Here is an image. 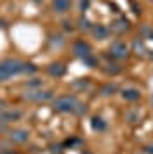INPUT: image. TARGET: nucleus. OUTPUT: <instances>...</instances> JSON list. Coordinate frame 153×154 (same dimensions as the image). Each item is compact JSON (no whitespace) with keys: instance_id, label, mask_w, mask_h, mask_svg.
<instances>
[{"instance_id":"5","label":"nucleus","mask_w":153,"mask_h":154,"mask_svg":"<svg viewBox=\"0 0 153 154\" xmlns=\"http://www.w3.org/2000/svg\"><path fill=\"white\" fill-rule=\"evenodd\" d=\"M108 54H110V57L115 59V61H124V59L129 57L131 50H129V45H127L124 40H115V42L110 45Z\"/></svg>"},{"instance_id":"2","label":"nucleus","mask_w":153,"mask_h":154,"mask_svg":"<svg viewBox=\"0 0 153 154\" xmlns=\"http://www.w3.org/2000/svg\"><path fill=\"white\" fill-rule=\"evenodd\" d=\"M52 109L56 112H64V114H76L82 116L87 111V107L82 100H78L75 95H61L52 100Z\"/></svg>"},{"instance_id":"14","label":"nucleus","mask_w":153,"mask_h":154,"mask_svg":"<svg viewBox=\"0 0 153 154\" xmlns=\"http://www.w3.org/2000/svg\"><path fill=\"white\" fill-rule=\"evenodd\" d=\"M115 92H118V88L115 85H104L101 94H103V95H111V94H115Z\"/></svg>"},{"instance_id":"12","label":"nucleus","mask_w":153,"mask_h":154,"mask_svg":"<svg viewBox=\"0 0 153 154\" xmlns=\"http://www.w3.org/2000/svg\"><path fill=\"white\" fill-rule=\"evenodd\" d=\"M120 94H122V97H124L125 100H129V102H136V100H139V97H141V94H139L138 88H124Z\"/></svg>"},{"instance_id":"19","label":"nucleus","mask_w":153,"mask_h":154,"mask_svg":"<svg viewBox=\"0 0 153 154\" xmlns=\"http://www.w3.org/2000/svg\"><path fill=\"white\" fill-rule=\"evenodd\" d=\"M38 154H52L50 151H44V152H38Z\"/></svg>"},{"instance_id":"10","label":"nucleus","mask_w":153,"mask_h":154,"mask_svg":"<svg viewBox=\"0 0 153 154\" xmlns=\"http://www.w3.org/2000/svg\"><path fill=\"white\" fill-rule=\"evenodd\" d=\"M71 9V0H52V11L56 14H66Z\"/></svg>"},{"instance_id":"18","label":"nucleus","mask_w":153,"mask_h":154,"mask_svg":"<svg viewBox=\"0 0 153 154\" xmlns=\"http://www.w3.org/2000/svg\"><path fill=\"white\" fill-rule=\"evenodd\" d=\"M145 152H146V154H153V146H148V147L145 149Z\"/></svg>"},{"instance_id":"9","label":"nucleus","mask_w":153,"mask_h":154,"mask_svg":"<svg viewBox=\"0 0 153 154\" xmlns=\"http://www.w3.org/2000/svg\"><path fill=\"white\" fill-rule=\"evenodd\" d=\"M129 28H131V24H129V23H127V19H124V17L115 19V21H113L110 26H108L110 33H113V35H124V33H125Z\"/></svg>"},{"instance_id":"6","label":"nucleus","mask_w":153,"mask_h":154,"mask_svg":"<svg viewBox=\"0 0 153 154\" xmlns=\"http://www.w3.org/2000/svg\"><path fill=\"white\" fill-rule=\"evenodd\" d=\"M5 137L12 144H26L28 140H30V132L24 130V128H9L5 132Z\"/></svg>"},{"instance_id":"3","label":"nucleus","mask_w":153,"mask_h":154,"mask_svg":"<svg viewBox=\"0 0 153 154\" xmlns=\"http://www.w3.org/2000/svg\"><path fill=\"white\" fill-rule=\"evenodd\" d=\"M21 97L24 99V100H28V102L44 104V102H50V100H54V90H50V88H42V87L28 88L26 92H23Z\"/></svg>"},{"instance_id":"1","label":"nucleus","mask_w":153,"mask_h":154,"mask_svg":"<svg viewBox=\"0 0 153 154\" xmlns=\"http://www.w3.org/2000/svg\"><path fill=\"white\" fill-rule=\"evenodd\" d=\"M35 71H37V66L24 63L21 59H16V57L4 59V61H0V83L12 80L18 75H30Z\"/></svg>"},{"instance_id":"11","label":"nucleus","mask_w":153,"mask_h":154,"mask_svg":"<svg viewBox=\"0 0 153 154\" xmlns=\"http://www.w3.org/2000/svg\"><path fill=\"white\" fill-rule=\"evenodd\" d=\"M90 33H92V36L96 40H104V38L110 36V29H108V26H104V24H94L90 28Z\"/></svg>"},{"instance_id":"4","label":"nucleus","mask_w":153,"mask_h":154,"mask_svg":"<svg viewBox=\"0 0 153 154\" xmlns=\"http://www.w3.org/2000/svg\"><path fill=\"white\" fill-rule=\"evenodd\" d=\"M24 116V111L23 109H18V107H5L0 111V125H12V123H18L21 121Z\"/></svg>"},{"instance_id":"17","label":"nucleus","mask_w":153,"mask_h":154,"mask_svg":"<svg viewBox=\"0 0 153 154\" xmlns=\"http://www.w3.org/2000/svg\"><path fill=\"white\" fill-rule=\"evenodd\" d=\"M5 107H9V104H7V100H4V99H0V111H2V109H5Z\"/></svg>"},{"instance_id":"20","label":"nucleus","mask_w":153,"mask_h":154,"mask_svg":"<svg viewBox=\"0 0 153 154\" xmlns=\"http://www.w3.org/2000/svg\"><path fill=\"white\" fill-rule=\"evenodd\" d=\"M151 100H153V95H151Z\"/></svg>"},{"instance_id":"16","label":"nucleus","mask_w":153,"mask_h":154,"mask_svg":"<svg viewBox=\"0 0 153 154\" xmlns=\"http://www.w3.org/2000/svg\"><path fill=\"white\" fill-rule=\"evenodd\" d=\"M78 26H80V28H83V29H87V31H90V28H92L94 24H90L85 17H82V19H80V23H78Z\"/></svg>"},{"instance_id":"8","label":"nucleus","mask_w":153,"mask_h":154,"mask_svg":"<svg viewBox=\"0 0 153 154\" xmlns=\"http://www.w3.org/2000/svg\"><path fill=\"white\" fill-rule=\"evenodd\" d=\"M45 71H47V75L50 78H61L66 75V71H68V66H66V63H61V61H56V63H50L45 68Z\"/></svg>"},{"instance_id":"15","label":"nucleus","mask_w":153,"mask_h":154,"mask_svg":"<svg viewBox=\"0 0 153 154\" xmlns=\"http://www.w3.org/2000/svg\"><path fill=\"white\" fill-rule=\"evenodd\" d=\"M83 63H85V66H89V68H97L99 61H97L96 57H94V54H92V56H89L85 61H83Z\"/></svg>"},{"instance_id":"13","label":"nucleus","mask_w":153,"mask_h":154,"mask_svg":"<svg viewBox=\"0 0 153 154\" xmlns=\"http://www.w3.org/2000/svg\"><path fill=\"white\" fill-rule=\"evenodd\" d=\"M90 125H92V128H94V130H97V132H103V130H106V123H104V119L99 118V116H94V118L90 119Z\"/></svg>"},{"instance_id":"7","label":"nucleus","mask_w":153,"mask_h":154,"mask_svg":"<svg viewBox=\"0 0 153 154\" xmlns=\"http://www.w3.org/2000/svg\"><path fill=\"white\" fill-rule=\"evenodd\" d=\"M71 49H73V54H75L78 59H82V61H85L89 56H92V47H90L85 40H75Z\"/></svg>"}]
</instances>
